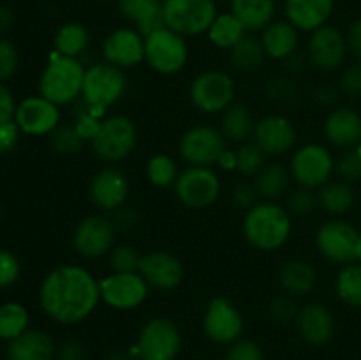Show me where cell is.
Wrapping results in <instances>:
<instances>
[{"instance_id":"58","label":"cell","mask_w":361,"mask_h":360,"mask_svg":"<svg viewBox=\"0 0 361 360\" xmlns=\"http://www.w3.org/2000/svg\"><path fill=\"white\" fill-rule=\"evenodd\" d=\"M345 39H348L349 53L361 62V16L356 18V20L349 25L348 32H345Z\"/></svg>"},{"instance_id":"30","label":"cell","mask_w":361,"mask_h":360,"mask_svg":"<svg viewBox=\"0 0 361 360\" xmlns=\"http://www.w3.org/2000/svg\"><path fill=\"white\" fill-rule=\"evenodd\" d=\"M317 274L316 268L302 258L286 260L279 268V284L288 295L305 296L316 288Z\"/></svg>"},{"instance_id":"35","label":"cell","mask_w":361,"mask_h":360,"mask_svg":"<svg viewBox=\"0 0 361 360\" xmlns=\"http://www.w3.org/2000/svg\"><path fill=\"white\" fill-rule=\"evenodd\" d=\"M317 205L330 215H344L356 201L355 189L345 180H334L317 189Z\"/></svg>"},{"instance_id":"25","label":"cell","mask_w":361,"mask_h":360,"mask_svg":"<svg viewBox=\"0 0 361 360\" xmlns=\"http://www.w3.org/2000/svg\"><path fill=\"white\" fill-rule=\"evenodd\" d=\"M328 143L337 148H355L361 141V115L351 108H331L323 122Z\"/></svg>"},{"instance_id":"55","label":"cell","mask_w":361,"mask_h":360,"mask_svg":"<svg viewBox=\"0 0 361 360\" xmlns=\"http://www.w3.org/2000/svg\"><path fill=\"white\" fill-rule=\"evenodd\" d=\"M338 94H341V90L330 83H319L312 88L314 102L324 106V108H331L338 101Z\"/></svg>"},{"instance_id":"44","label":"cell","mask_w":361,"mask_h":360,"mask_svg":"<svg viewBox=\"0 0 361 360\" xmlns=\"http://www.w3.org/2000/svg\"><path fill=\"white\" fill-rule=\"evenodd\" d=\"M317 207V194L316 191L305 189V187H296V189L288 193V210L291 215L305 217L312 214L314 208Z\"/></svg>"},{"instance_id":"16","label":"cell","mask_w":361,"mask_h":360,"mask_svg":"<svg viewBox=\"0 0 361 360\" xmlns=\"http://www.w3.org/2000/svg\"><path fill=\"white\" fill-rule=\"evenodd\" d=\"M348 53L345 34L330 23L310 32L307 39V59L310 66L321 73H335L341 69L348 59Z\"/></svg>"},{"instance_id":"22","label":"cell","mask_w":361,"mask_h":360,"mask_svg":"<svg viewBox=\"0 0 361 360\" xmlns=\"http://www.w3.org/2000/svg\"><path fill=\"white\" fill-rule=\"evenodd\" d=\"M140 274L152 289L173 292L178 288L185 275L182 260L175 253L166 249L148 251L141 256Z\"/></svg>"},{"instance_id":"12","label":"cell","mask_w":361,"mask_h":360,"mask_svg":"<svg viewBox=\"0 0 361 360\" xmlns=\"http://www.w3.org/2000/svg\"><path fill=\"white\" fill-rule=\"evenodd\" d=\"M217 14L215 0H164V25L183 37L207 34Z\"/></svg>"},{"instance_id":"29","label":"cell","mask_w":361,"mask_h":360,"mask_svg":"<svg viewBox=\"0 0 361 360\" xmlns=\"http://www.w3.org/2000/svg\"><path fill=\"white\" fill-rule=\"evenodd\" d=\"M257 119L254 112L245 102H233L228 109L221 115V133L228 140V143L243 145L247 141H252L254 129H256Z\"/></svg>"},{"instance_id":"7","label":"cell","mask_w":361,"mask_h":360,"mask_svg":"<svg viewBox=\"0 0 361 360\" xmlns=\"http://www.w3.org/2000/svg\"><path fill=\"white\" fill-rule=\"evenodd\" d=\"M183 346V335L176 321L154 316L143 323L130 349L140 360H176Z\"/></svg>"},{"instance_id":"5","label":"cell","mask_w":361,"mask_h":360,"mask_svg":"<svg viewBox=\"0 0 361 360\" xmlns=\"http://www.w3.org/2000/svg\"><path fill=\"white\" fill-rule=\"evenodd\" d=\"M187 37L164 27L145 35V64L161 76H175L189 64Z\"/></svg>"},{"instance_id":"27","label":"cell","mask_w":361,"mask_h":360,"mask_svg":"<svg viewBox=\"0 0 361 360\" xmlns=\"http://www.w3.org/2000/svg\"><path fill=\"white\" fill-rule=\"evenodd\" d=\"M116 9L143 35L164 27V0H116Z\"/></svg>"},{"instance_id":"18","label":"cell","mask_w":361,"mask_h":360,"mask_svg":"<svg viewBox=\"0 0 361 360\" xmlns=\"http://www.w3.org/2000/svg\"><path fill=\"white\" fill-rule=\"evenodd\" d=\"M130 194V182L126 172L116 166H104L94 173L88 184V196L102 214H113L126 207Z\"/></svg>"},{"instance_id":"48","label":"cell","mask_w":361,"mask_h":360,"mask_svg":"<svg viewBox=\"0 0 361 360\" xmlns=\"http://www.w3.org/2000/svg\"><path fill=\"white\" fill-rule=\"evenodd\" d=\"M21 275V263L14 253L0 249V289L16 284Z\"/></svg>"},{"instance_id":"21","label":"cell","mask_w":361,"mask_h":360,"mask_svg":"<svg viewBox=\"0 0 361 360\" xmlns=\"http://www.w3.org/2000/svg\"><path fill=\"white\" fill-rule=\"evenodd\" d=\"M102 60L122 71H129L145 62V35L130 25L116 27L101 44Z\"/></svg>"},{"instance_id":"54","label":"cell","mask_w":361,"mask_h":360,"mask_svg":"<svg viewBox=\"0 0 361 360\" xmlns=\"http://www.w3.org/2000/svg\"><path fill=\"white\" fill-rule=\"evenodd\" d=\"M55 360H87V349L76 339H67L56 346Z\"/></svg>"},{"instance_id":"56","label":"cell","mask_w":361,"mask_h":360,"mask_svg":"<svg viewBox=\"0 0 361 360\" xmlns=\"http://www.w3.org/2000/svg\"><path fill=\"white\" fill-rule=\"evenodd\" d=\"M111 219L118 232H130V229L136 228L137 222H140V214H137L134 208H129L126 205V207H122L120 210L113 212Z\"/></svg>"},{"instance_id":"6","label":"cell","mask_w":361,"mask_h":360,"mask_svg":"<svg viewBox=\"0 0 361 360\" xmlns=\"http://www.w3.org/2000/svg\"><path fill=\"white\" fill-rule=\"evenodd\" d=\"M189 101L204 115H222L236 102L235 78L222 69H204L190 80Z\"/></svg>"},{"instance_id":"63","label":"cell","mask_w":361,"mask_h":360,"mask_svg":"<svg viewBox=\"0 0 361 360\" xmlns=\"http://www.w3.org/2000/svg\"><path fill=\"white\" fill-rule=\"evenodd\" d=\"M356 261H360L361 263V236L358 240V246H356Z\"/></svg>"},{"instance_id":"46","label":"cell","mask_w":361,"mask_h":360,"mask_svg":"<svg viewBox=\"0 0 361 360\" xmlns=\"http://www.w3.org/2000/svg\"><path fill=\"white\" fill-rule=\"evenodd\" d=\"M300 307L296 304V296L291 295H277L270 304V314L277 323L281 325H289L295 323L296 318H298Z\"/></svg>"},{"instance_id":"53","label":"cell","mask_w":361,"mask_h":360,"mask_svg":"<svg viewBox=\"0 0 361 360\" xmlns=\"http://www.w3.org/2000/svg\"><path fill=\"white\" fill-rule=\"evenodd\" d=\"M21 131L18 127V124L14 120H9V122L0 124V155H6L9 152H13L14 148L20 143Z\"/></svg>"},{"instance_id":"36","label":"cell","mask_w":361,"mask_h":360,"mask_svg":"<svg viewBox=\"0 0 361 360\" xmlns=\"http://www.w3.org/2000/svg\"><path fill=\"white\" fill-rule=\"evenodd\" d=\"M231 66L240 73H256L267 62V53L257 34H249L229 52Z\"/></svg>"},{"instance_id":"31","label":"cell","mask_w":361,"mask_h":360,"mask_svg":"<svg viewBox=\"0 0 361 360\" xmlns=\"http://www.w3.org/2000/svg\"><path fill=\"white\" fill-rule=\"evenodd\" d=\"M229 11L242 21L247 32L259 34L277 14V0H229Z\"/></svg>"},{"instance_id":"37","label":"cell","mask_w":361,"mask_h":360,"mask_svg":"<svg viewBox=\"0 0 361 360\" xmlns=\"http://www.w3.org/2000/svg\"><path fill=\"white\" fill-rule=\"evenodd\" d=\"M180 164L173 155L159 152L154 154L145 164V175L147 180L157 189H168L176 184V179L180 175Z\"/></svg>"},{"instance_id":"64","label":"cell","mask_w":361,"mask_h":360,"mask_svg":"<svg viewBox=\"0 0 361 360\" xmlns=\"http://www.w3.org/2000/svg\"><path fill=\"white\" fill-rule=\"evenodd\" d=\"M355 150L358 152V155H360V157H361V141H360L358 145H356V147H355Z\"/></svg>"},{"instance_id":"11","label":"cell","mask_w":361,"mask_h":360,"mask_svg":"<svg viewBox=\"0 0 361 360\" xmlns=\"http://www.w3.org/2000/svg\"><path fill=\"white\" fill-rule=\"evenodd\" d=\"M116 226L108 214H88L73 232V247L83 260H101L116 246Z\"/></svg>"},{"instance_id":"17","label":"cell","mask_w":361,"mask_h":360,"mask_svg":"<svg viewBox=\"0 0 361 360\" xmlns=\"http://www.w3.org/2000/svg\"><path fill=\"white\" fill-rule=\"evenodd\" d=\"M360 232L344 219H330L316 232V247L331 263L348 265L356 261V246Z\"/></svg>"},{"instance_id":"42","label":"cell","mask_w":361,"mask_h":360,"mask_svg":"<svg viewBox=\"0 0 361 360\" xmlns=\"http://www.w3.org/2000/svg\"><path fill=\"white\" fill-rule=\"evenodd\" d=\"M143 254L129 244H120L111 249V253L106 256L108 260L109 272H140V263Z\"/></svg>"},{"instance_id":"9","label":"cell","mask_w":361,"mask_h":360,"mask_svg":"<svg viewBox=\"0 0 361 360\" xmlns=\"http://www.w3.org/2000/svg\"><path fill=\"white\" fill-rule=\"evenodd\" d=\"M288 168L296 186L317 191L330 182L337 168V161L330 148L312 141V143L300 145L291 152Z\"/></svg>"},{"instance_id":"4","label":"cell","mask_w":361,"mask_h":360,"mask_svg":"<svg viewBox=\"0 0 361 360\" xmlns=\"http://www.w3.org/2000/svg\"><path fill=\"white\" fill-rule=\"evenodd\" d=\"M137 141H140V133L134 120L122 113H115L102 119L99 131L90 140L88 147L99 161L116 164L133 155Z\"/></svg>"},{"instance_id":"50","label":"cell","mask_w":361,"mask_h":360,"mask_svg":"<svg viewBox=\"0 0 361 360\" xmlns=\"http://www.w3.org/2000/svg\"><path fill=\"white\" fill-rule=\"evenodd\" d=\"M335 172L338 173L341 180L353 184L361 180V157L355 148L348 150L345 154H342L337 161V168Z\"/></svg>"},{"instance_id":"20","label":"cell","mask_w":361,"mask_h":360,"mask_svg":"<svg viewBox=\"0 0 361 360\" xmlns=\"http://www.w3.org/2000/svg\"><path fill=\"white\" fill-rule=\"evenodd\" d=\"M13 120L27 136H49L62 124V112L44 95H28L18 102Z\"/></svg>"},{"instance_id":"19","label":"cell","mask_w":361,"mask_h":360,"mask_svg":"<svg viewBox=\"0 0 361 360\" xmlns=\"http://www.w3.org/2000/svg\"><path fill=\"white\" fill-rule=\"evenodd\" d=\"M252 141L268 157H281L296 148L298 131L295 122L284 113H268L257 119Z\"/></svg>"},{"instance_id":"15","label":"cell","mask_w":361,"mask_h":360,"mask_svg":"<svg viewBox=\"0 0 361 360\" xmlns=\"http://www.w3.org/2000/svg\"><path fill=\"white\" fill-rule=\"evenodd\" d=\"M101 302L115 311H134L147 302L150 286L140 272H109L99 279Z\"/></svg>"},{"instance_id":"28","label":"cell","mask_w":361,"mask_h":360,"mask_svg":"<svg viewBox=\"0 0 361 360\" xmlns=\"http://www.w3.org/2000/svg\"><path fill=\"white\" fill-rule=\"evenodd\" d=\"M55 353L56 346L53 337L39 328H28L9 341L6 349L7 360H55Z\"/></svg>"},{"instance_id":"10","label":"cell","mask_w":361,"mask_h":360,"mask_svg":"<svg viewBox=\"0 0 361 360\" xmlns=\"http://www.w3.org/2000/svg\"><path fill=\"white\" fill-rule=\"evenodd\" d=\"M180 203L190 210H207L214 207L222 193L219 173L212 166H185L173 186Z\"/></svg>"},{"instance_id":"52","label":"cell","mask_w":361,"mask_h":360,"mask_svg":"<svg viewBox=\"0 0 361 360\" xmlns=\"http://www.w3.org/2000/svg\"><path fill=\"white\" fill-rule=\"evenodd\" d=\"M231 200L236 207L243 208V210H249L250 207H254L259 201V194H257L254 184L240 182L233 187Z\"/></svg>"},{"instance_id":"14","label":"cell","mask_w":361,"mask_h":360,"mask_svg":"<svg viewBox=\"0 0 361 360\" xmlns=\"http://www.w3.org/2000/svg\"><path fill=\"white\" fill-rule=\"evenodd\" d=\"M201 328H203V334L215 344L231 346L233 342L242 339L245 321H243L242 311L236 307L233 300L217 295L208 300L204 307Z\"/></svg>"},{"instance_id":"62","label":"cell","mask_w":361,"mask_h":360,"mask_svg":"<svg viewBox=\"0 0 361 360\" xmlns=\"http://www.w3.org/2000/svg\"><path fill=\"white\" fill-rule=\"evenodd\" d=\"M104 360H140L136 356V353L133 352V349H129V352H111L106 355Z\"/></svg>"},{"instance_id":"40","label":"cell","mask_w":361,"mask_h":360,"mask_svg":"<svg viewBox=\"0 0 361 360\" xmlns=\"http://www.w3.org/2000/svg\"><path fill=\"white\" fill-rule=\"evenodd\" d=\"M49 147L59 155H76L87 145V140L78 133L74 124H60L51 134H49Z\"/></svg>"},{"instance_id":"32","label":"cell","mask_w":361,"mask_h":360,"mask_svg":"<svg viewBox=\"0 0 361 360\" xmlns=\"http://www.w3.org/2000/svg\"><path fill=\"white\" fill-rule=\"evenodd\" d=\"M291 182L288 166L281 162H267V166L254 176L252 184L259 194V200L279 201L291 191Z\"/></svg>"},{"instance_id":"47","label":"cell","mask_w":361,"mask_h":360,"mask_svg":"<svg viewBox=\"0 0 361 360\" xmlns=\"http://www.w3.org/2000/svg\"><path fill=\"white\" fill-rule=\"evenodd\" d=\"M20 69V52L9 39L0 35V81L6 83Z\"/></svg>"},{"instance_id":"3","label":"cell","mask_w":361,"mask_h":360,"mask_svg":"<svg viewBox=\"0 0 361 360\" xmlns=\"http://www.w3.org/2000/svg\"><path fill=\"white\" fill-rule=\"evenodd\" d=\"M85 71L87 66L81 59L63 56L53 49L39 76V94L60 108L76 104L83 92Z\"/></svg>"},{"instance_id":"61","label":"cell","mask_w":361,"mask_h":360,"mask_svg":"<svg viewBox=\"0 0 361 360\" xmlns=\"http://www.w3.org/2000/svg\"><path fill=\"white\" fill-rule=\"evenodd\" d=\"M14 21V11L7 4H0V35L11 28Z\"/></svg>"},{"instance_id":"57","label":"cell","mask_w":361,"mask_h":360,"mask_svg":"<svg viewBox=\"0 0 361 360\" xmlns=\"http://www.w3.org/2000/svg\"><path fill=\"white\" fill-rule=\"evenodd\" d=\"M16 99H14L13 92L9 90L6 83L0 81V124L9 122L14 119V112H16Z\"/></svg>"},{"instance_id":"38","label":"cell","mask_w":361,"mask_h":360,"mask_svg":"<svg viewBox=\"0 0 361 360\" xmlns=\"http://www.w3.org/2000/svg\"><path fill=\"white\" fill-rule=\"evenodd\" d=\"M335 292L338 299L349 307L361 309V263L353 261V263L342 265L335 277Z\"/></svg>"},{"instance_id":"1","label":"cell","mask_w":361,"mask_h":360,"mask_svg":"<svg viewBox=\"0 0 361 360\" xmlns=\"http://www.w3.org/2000/svg\"><path fill=\"white\" fill-rule=\"evenodd\" d=\"M101 302L99 279L83 265L55 267L39 284V306L59 325H80L95 313Z\"/></svg>"},{"instance_id":"2","label":"cell","mask_w":361,"mask_h":360,"mask_svg":"<svg viewBox=\"0 0 361 360\" xmlns=\"http://www.w3.org/2000/svg\"><path fill=\"white\" fill-rule=\"evenodd\" d=\"M291 212L279 201L259 200L254 207L245 210L242 233L249 246L261 253H275L289 242L293 235Z\"/></svg>"},{"instance_id":"51","label":"cell","mask_w":361,"mask_h":360,"mask_svg":"<svg viewBox=\"0 0 361 360\" xmlns=\"http://www.w3.org/2000/svg\"><path fill=\"white\" fill-rule=\"evenodd\" d=\"M338 90L351 99L361 97V64H355L342 71Z\"/></svg>"},{"instance_id":"41","label":"cell","mask_w":361,"mask_h":360,"mask_svg":"<svg viewBox=\"0 0 361 360\" xmlns=\"http://www.w3.org/2000/svg\"><path fill=\"white\" fill-rule=\"evenodd\" d=\"M236 157H238V168H236V172L240 175L256 176L267 166L268 155L254 141H247V143L238 145V148H236Z\"/></svg>"},{"instance_id":"34","label":"cell","mask_w":361,"mask_h":360,"mask_svg":"<svg viewBox=\"0 0 361 360\" xmlns=\"http://www.w3.org/2000/svg\"><path fill=\"white\" fill-rule=\"evenodd\" d=\"M247 34H249V32L243 27L242 21H240L231 11H226V13L217 14L214 23L208 28L207 37L217 49L231 52Z\"/></svg>"},{"instance_id":"59","label":"cell","mask_w":361,"mask_h":360,"mask_svg":"<svg viewBox=\"0 0 361 360\" xmlns=\"http://www.w3.org/2000/svg\"><path fill=\"white\" fill-rule=\"evenodd\" d=\"M217 166L222 169V172H236V168H238V157H236V148H226L224 152L221 154V157H219L217 161Z\"/></svg>"},{"instance_id":"13","label":"cell","mask_w":361,"mask_h":360,"mask_svg":"<svg viewBox=\"0 0 361 360\" xmlns=\"http://www.w3.org/2000/svg\"><path fill=\"white\" fill-rule=\"evenodd\" d=\"M226 148L228 140L212 124H194L183 131L178 140V154L187 166L217 164Z\"/></svg>"},{"instance_id":"60","label":"cell","mask_w":361,"mask_h":360,"mask_svg":"<svg viewBox=\"0 0 361 360\" xmlns=\"http://www.w3.org/2000/svg\"><path fill=\"white\" fill-rule=\"evenodd\" d=\"M286 67H288V71L289 73H302L303 69H305V66L307 64H309V59H307V55L305 53H300V52H296L295 55L293 56H289L288 60H286Z\"/></svg>"},{"instance_id":"33","label":"cell","mask_w":361,"mask_h":360,"mask_svg":"<svg viewBox=\"0 0 361 360\" xmlns=\"http://www.w3.org/2000/svg\"><path fill=\"white\" fill-rule=\"evenodd\" d=\"M90 48V32L80 21L63 23L53 37V49L63 56L81 59Z\"/></svg>"},{"instance_id":"43","label":"cell","mask_w":361,"mask_h":360,"mask_svg":"<svg viewBox=\"0 0 361 360\" xmlns=\"http://www.w3.org/2000/svg\"><path fill=\"white\" fill-rule=\"evenodd\" d=\"M80 102V108L76 109V119H74V127L78 129V133L87 140V143H90L92 138L95 136V133L99 131L102 119H104L108 113L102 112V109L92 108V106L85 104L83 101Z\"/></svg>"},{"instance_id":"8","label":"cell","mask_w":361,"mask_h":360,"mask_svg":"<svg viewBox=\"0 0 361 360\" xmlns=\"http://www.w3.org/2000/svg\"><path fill=\"white\" fill-rule=\"evenodd\" d=\"M127 85H129V80H127L126 71L104 60L94 62L87 66V71H85L83 92H81L80 101L108 113L109 108L122 101L127 92Z\"/></svg>"},{"instance_id":"39","label":"cell","mask_w":361,"mask_h":360,"mask_svg":"<svg viewBox=\"0 0 361 360\" xmlns=\"http://www.w3.org/2000/svg\"><path fill=\"white\" fill-rule=\"evenodd\" d=\"M28 323H30V313L23 304L13 300L0 304V339L13 341L28 330Z\"/></svg>"},{"instance_id":"24","label":"cell","mask_w":361,"mask_h":360,"mask_svg":"<svg viewBox=\"0 0 361 360\" xmlns=\"http://www.w3.org/2000/svg\"><path fill=\"white\" fill-rule=\"evenodd\" d=\"M334 11L335 0H284V18L303 34L328 25Z\"/></svg>"},{"instance_id":"23","label":"cell","mask_w":361,"mask_h":360,"mask_svg":"<svg viewBox=\"0 0 361 360\" xmlns=\"http://www.w3.org/2000/svg\"><path fill=\"white\" fill-rule=\"evenodd\" d=\"M296 328L305 342L312 346H324L335 335V316L323 302H309L300 307Z\"/></svg>"},{"instance_id":"26","label":"cell","mask_w":361,"mask_h":360,"mask_svg":"<svg viewBox=\"0 0 361 360\" xmlns=\"http://www.w3.org/2000/svg\"><path fill=\"white\" fill-rule=\"evenodd\" d=\"M300 34L302 32L289 23L288 20H274L267 28L259 32L261 44H263L267 59L286 62L289 56L298 52Z\"/></svg>"},{"instance_id":"45","label":"cell","mask_w":361,"mask_h":360,"mask_svg":"<svg viewBox=\"0 0 361 360\" xmlns=\"http://www.w3.org/2000/svg\"><path fill=\"white\" fill-rule=\"evenodd\" d=\"M264 94L270 101L277 102V104H286L296 97L298 90H296V85L293 83L291 78L277 74V76L270 78V81L264 87Z\"/></svg>"},{"instance_id":"49","label":"cell","mask_w":361,"mask_h":360,"mask_svg":"<svg viewBox=\"0 0 361 360\" xmlns=\"http://www.w3.org/2000/svg\"><path fill=\"white\" fill-rule=\"evenodd\" d=\"M224 360H264V352L252 339H238L228 346Z\"/></svg>"}]
</instances>
